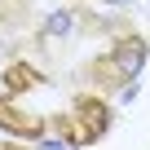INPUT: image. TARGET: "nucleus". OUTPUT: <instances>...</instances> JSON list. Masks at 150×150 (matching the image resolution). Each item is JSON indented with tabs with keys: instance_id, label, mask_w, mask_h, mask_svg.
<instances>
[{
	"instance_id": "nucleus-1",
	"label": "nucleus",
	"mask_w": 150,
	"mask_h": 150,
	"mask_svg": "<svg viewBox=\"0 0 150 150\" xmlns=\"http://www.w3.org/2000/svg\"><path fill=\"white\" fill-rule=\"evenodd\" d=\"M110 102L97 97V93H75L71 97V110L66 115H49V128L62 132L71 146H93L110 132Z\"/></svg>"
},
{
	"instance_id": "nucleus-2",
	"label": "nucleus",
	"mask_w": 150,
	"mask_h": 150,
	"mask_svg": "<svg viewBox=\"0 0 150 150\" xmlns=\"http://www.w3.org/2000/svg\"><path fill=\"white\" fill-rule=\"evenodd\" d=\"M0 128L13 132V137H44V132H49V119H44V115L22 110L9 93H0Z\"/></svg>"
},
{
	"instance_id": "nucleus-3",
	"label": "nucleus",
	"mask_w": 150,
	"mask_h": 150,
	"mask_svg": "<svg viewBox=\"0 0 150 150\" xmlns=\"http://www.w3.org/2000/svg\"><path fill=\"white\" fill-rule=\"evenodd\" d=\"M44 84V71L40 66H31V62H22V57H13L9 66H5V93L9 97H22V93H31V88H40Z\"/></svg>"
},
{
	"instance_id": "nucleus-4",
	"label": "nucleus",
	"mask_w": 150,
	"mask_h": 150,
	"mask_svg": "<svg viewBox=\"0 0 150 150\" xmlns=\"http://www.w3.org/2000/svg\"><path fill=\"white\" fill-rule=\"evenodd\" d=\"M31 22V0H0V27H22Z\"/></svg>"
},
{
	"instance_id": "nucleus-5",
	"label": "nucleus",
	"mask_w": 150,
	"mask_h": 150,
	"mask_svg": "<svg viewBox=\"0 0 150 150\" xmlns=\"http://www.w3.org/2000/svg\"><path fill=\"white\" fill-rule=\"evenodd\" d=\"M0 150H27V146H13V141H5V146H0Z\"/></svg>"
}]
</instances>
